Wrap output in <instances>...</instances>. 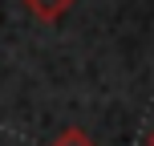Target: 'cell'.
I'll list each match as a JSON object with an SVG mask.
<instances>
[{"mask_svg": "<svg viewBox=\"0 0 154 146\" xmlns=\"http://www.w3.org/2000/svg\"><path fill=\"white\" fill-rule=\"evenodd\" d=\"M65 4H69V0H29V8H32V12H41L45 20H57V12H61Z\"/></svg>", "mask_w": 154, "mask_h": 146, "instance_id": "6da1fadb", "label": "cell"}, {"mask_svg": "<svg viewBox=\"0 0 154 146\" xmlns=\"http://www.w3.org/2000/svg\"><path fill=\"white\" fill-rule=\"evenodd\" d=\"M57 146H93V142H85V134H81V130H69Z\"/></svg>", "mask_w": 154, "mask_h": 146, "instance_id": "7a4b0ae2", "label": "cell"}, {"mask_svg": "<svg viewBox=\"0 0 154 146\" xmlns=\"http://www.w3.org/2000/svg\"><path fill=\"white\" fill-rule=\"evenodd\" d=\"M150 146H154V134H150Z\"/></svg>", "mask_w": 154, "mask_h": 146, "instance_id": "3957f363", "label": "cell"}]
</instances>
